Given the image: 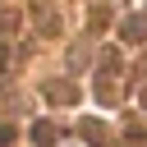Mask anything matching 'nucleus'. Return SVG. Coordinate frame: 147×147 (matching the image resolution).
Instances as JSON below:
<instances>
[{
    "mask_svg": "<svg viewBox=\"0 0 147 147\" xmlns=\"http://www.w3.org/2000/svg\"><path fill=\"white\" fill-rule=\"evenodd\" d=\"M32 138H37V142H51V138H55V129H51V124H41V129H32Z\"/></svg>",
    "mask_w": 147,
    "mask_h": 147,
    "instance_id": "obj_1",
    "label": "nucleus"
},
{
    "mask_svg": "<svg viewBox=\"0 0 147 147\" xmlns=\"http://www.w3.org/2000/svg\"><path fill=\"white\" fill-rule=\"evenodd\" d=\"M0 64H5V46H0Z\"/></svg>",
    "mask_w": 147,
    "mask_h": 147,
    "instance_id": "obj_2",
    "label": "nucleus"
}]
</instances>
